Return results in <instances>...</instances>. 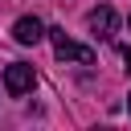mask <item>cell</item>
I'll use <instances>...</instances> for the list:
<instances>
[{"mask_svg":"<svg viewBox=\"0 0 131 131\" xmlns=\"http://www.w3.org/2000/svg\"><path fill=\"white\" fill-rule=\"evenodd\" d=\"M49 33V41H53V53L61 57V61H78V66H90L94 61V49L90 45H78V41H70L66 37V29H45Z\"/></svg>","mask_w":131,"mask_h":131,"instance_id":"6da1fadb","label":"cell"},{"mask_svg":"<svg viewBox=\"0 0 131 131\" xmlns=\"http://www.w3.org/2000/svg\"><path fill=\"white\" fill-rule=\"evenodd\" d=\"M12 37H16L20 45H37V41L45 37V25H41L37 16H20V20L12 25Z\"/></svg>","mask_w":131,"mask_h":131,"instance_id":"277c9868","label":"cell"},{"mask_svg":"<svg viewBox=\"0 0 131 131\" xmlns=\"http://www.w3.org/2000/svg\"><path fill=\"white\" fill-rule=\"evenodd\" d=\"M33 82H37L33 66H25V61H12V66H4V90H8L12 98H25V94L33 90Z\"/></svg>","mask_w":131,"mask_h":131,"instance_id":"7a4b0ae2","label":"cell"},{"mask_svg":"<svg viewBox=\"0 0 131 131\" xmlns=\"http://www.w3.org/2000/svg\"><path fill=\"white\" fill-rule=\"evenodd\" d=\"M86 25H90V33H94V37H111V33L119 29V16H115V8H111V4H98V8H90Z\"/></svg>","mask_w":131,"mask_h":131,"instance_id":"3957f363","label":"cell"},{"mask_svg":"<svg viewBox=\"0 0 131 131\" xmlns=\"http://www.w3.org/2000/svg\"><path fill=\"white\" fill-rule=\"evenodd\" d=\"M127 111H131V94H127Z\"/></svg>","mask_w":131,"mask_h":131,"instance_id":"8992f818","label":"cell"},{"mask_svg":"<svg viewBox=\"0 0 131 131\" xmlns=\"http://www.w3.org/2000/svg\"><path fill=\"white\" fill-rule=\"evenodd\" d=\"M123 61H127V70H131V49H123Z\"/></svg>","mask_w":131,"mask_h":131,"instance_id":"5b68a950","label":"cell"}]
</instances>
